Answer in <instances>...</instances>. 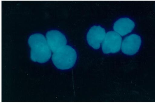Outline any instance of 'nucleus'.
<instances>
[{
    "instance_id": "obj_1",
    "label": "nucleus",
    "mask_w": 155,
    "mask_h": 103,
    "mask_svg": "<svg viewBox=\"0 0 155 103\" xmlns=\"http://www.w3.org/2000/svg\"><path fill=\"white\" fill-rule=\"evenodd\" d=\"M28 43L31 48L30 57L32 61L42 63L49 60L51 55V50L42 34L32 35L29 38Z\"/></svg>"
},
{
    "instance_id": "obj_6",
    "label": "nucleus",
    "mask_w": 155,
    "mask_h": 103,
    "mask_svg": "<svg viewBox=\"0 0 155 103\" xmlns=\"http://www.w3.org/2000/svg\"><path fill=\"white\" fill-rule=\"evenodd\" d=\"M106 35L105 29L100 26H94L90 28L87 35L88 44L95 49H98Z\"/></svg>"
},
{
    "instance_id": "obj_7",
    "label": "nucleus",
    "mask_w": 155,
    "mask_h": 103,
    "mask_svg": "<svg viewBox=\"0 0 155 103\" xmlns=\"http://www.w3.org/2000/svg\"><path fill=\"white\" fill-rule=\"evenodd\" d=\"M135 26L134 22L127 17L120 18L114 23V30L122 36H125L131 33Z\"/></svg>"
},
{
    "instance_id": "obj_3",
    "label": "nucleus",
    "mask_w": 155,
    "mask_h": 103,
    "mask_svg": "<svg viewBox=\"0 0 155 103\" xmlns=\"http://www.w3.org/2000/svg\"><path fill=\"white\" fill-rule=\"evenodd\" d=\"M122 38L117 33L110 31L107 33L102 44L103 52L105 54L115 53L120 50Z\"/></svg>"
},
{
    "instance_id": "obj_4",
    "label": "nucleus",
    "mask_w": 155,
    "mask_h": 103,
    "mask_svg": "<svg viewBox=\"0 0 155 103\" xmlns=\"http://www.w3.org/2000/svg\"><path fill=\"white\" fill-rule=\"evenodd\" d=\"M141 44L140 36L135 34H130L125 37L121 46L122 52L128 55H133L139 50Z\"/></svg>"
},
{
    "instance_id": "obj_5",
    "label": "nucleus",
    "mask_w": 155,
    "mask_h": 103,
    "mask_svg": "<svg viewBox=\"0 0 155 103\" xmlns=\"http://www.w3.org/2000/svg\"><path fill=\"white\" fill-rule=\"evenodd\" d=\"M46 36L48 46L53 53L66 46L67 43L64 35L57 30L48 31L46 33Z\"/></svg>"
},
{
    "instance_id": "obj_2",
    "label": "nucleus",
    "mask_w": 155,
    "mask_h": 103,
    "mask_svg": "<svg viewBox=\"0 0 155 103\" xmlns=\"http://www.w3.org/2000/svg\"><path fill=\"white\" fill-rule=\"evenodd\" d=\"M51 59L54 64L58 69L66 70L74 66L77 54L75 50L71 46L66 45L54 53Z\"/></svg>"
}]
</instances>
